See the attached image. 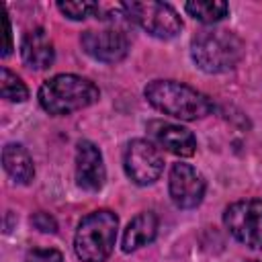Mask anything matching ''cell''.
I'll list each match as a JSON object with an SVG mask.
<instances>
[{
	"instance_id": "cell-1",
	"label": "cell",
	"mask_w": 262,
	"mask_h": 262,
	"mask_svg": "<svg viewBox=\"0 0 262 262\" xmlns=\"http://www.w3.org/2000/svg\"><path fill=\"white\" fill-rule=\"evenodd\" d=\"M143 94L156 111L180 121H196L213 111L207 94L176 80H154L143 88Z\"/></svg>"
},
{
	"instance_id": "cell-2",
	"label": "cell",
	"mask_w": 262,
	"mask_h": 262,
	"mask_svg": "<svg viewBox=\"0 0 262 262\" xmlns=\"http://www.w3.org/2000/svg\"><path fill=\"white\" fill-rule=\"evenodd\" d=\"M100 98L98 86L76 74H57L39 88V104L45 113L63 117L94 104Z\"/></svg>"
},
{
	"instance_id": "cell-3",
	"label": "cell",
	"mask_w": 262,
	"mask_h": 262,
	"mask_svg": "<svg viewBox=\"0 0 262 262\" xmlns=\"http://www.w3.org/2000/svg\"><path fill=\"white\" fill-rule=\"evenodd\" d=\"M242 53V39L227 29H203L190 41L192 61L207 74H221L235 68Z\"/></svg>"
},
{
	"instance_id": "cell-4",
	"label": "cell",
	"mask_w": 262,
	"mask_h": 262,
	"mask_svg": "<svg viewBox=\"0 0 262 262\" xmlns=\"http://www.w3.org/2000/svg\"><path fill=\"white\" fill-rule=\"evenodd\" d=\"M119 217L108 209L86 215L74 235V252L82 262H106L117 242Z\"/></svg>"
},
{
	"instance_id": "cell-5",
	"label": "cell",
	"mask_w": 262,
	"mask_h": 262,
	"mask_svg": "<svg viewBox=\"0 0 262 262\" xmlns=\"http://www.w3.org/2000/svg\"><path fill=\"white\" fill-rule=\"evenodd\" d=\"M123 14L156 39H172L182 31L178 12L166 2H123Z\"/></svg>"
},
{
	"instance_id": "cell-6",
	"label": "cell",
	"mask_w": 262,
	"mask_h": 262,
	"mask_svg": "<svg viewBox=\"0 0 262 262\" xmlns=\"http://www.w3.org/2000/svg\"><path fill=\"white\" fill-rule=\"evenodd\" d=\"M225 229L244 246L262 250V201L244 199L223 211Z\"/></svg>"
},
{
	"instance_id": "cell-7",
	"label": "cell",
	"mask_w": 262,
	"mask_h": 262,
	"mask_svg": "<svg viewBox=\"0 0 262 262\" xmlns=\"http://www.w3.org/2000/svg\"><path fill=\"white\" fill-rule=\"evenodd\" d=\"M123 168L131 182H135L137 186H147L162 176L164 158L154 141L133 139L123 151Z\"/></svg>"
},
{
	"instance_id": "cell-8",
	"label": "cell",
	"mask_w": 262,
	"mask_h": 262,
	"mask_svg": "<svg viewBox=\"0 0 262 262\" xmlns=\"http://www.w3.org/2000/svg\"><path fill=\"white\" fill-rule=\"evenodd\" d=\"M205 190H207V182L196 168L182 162L172 164L168 174V192L178 209L199 207L205 196Z\"/></svg>"
},
{
	"instance_id": "cell-9",
	"label": "cell",
	"mask_w": 262,
	"mask_h": 262,
	"mask_svg": "<svg viewBox=\"0 0 262 262\" xmlns=\"http://www.w3.org/2000/svg\"><path fill=\"white\" fill-rule=\"evenodd\" d=\"M82 49L96 61L117 63L125 59L129 51V39L121 29H102V31H84L80 35Z\"/></svg>"
},
{
	"instance_id": "cell-10",
	"label": "cell",
	"mask_w": 262,
	"mask_h": 262,
	"mask_svg": "<svg viewBox=\"0 0 262 262\" xmlns=\"http://www.w3.org/2000/svg\"><path fill=\"white\" fill-rule=\"evenodd\" d=\"M106 170L96 143L82 139L76 145V182L82 190L98 192L104 186Z\"/></svg>"
},
{
	"instance_id": "cell-11",
	"label": "cell",
	"mask_w": 262,
	"mask_h": 262,
	"mask_svg": "<svg viewBox=\"0 0 262 262\" xmlns=\"http://www.w3.org/2000/svg\"><path fill=\"white\" fill-rule=\"evenodd\" d=\"M147 131L158 145H162L166 151H170L174 156L190 158L196 151V137L186 127H180L174 123H164V121H151L147 125Z\"/></svg>"
},
{
	"instance_id": "cell-12",
	"label": "cell",
	"mask_w": 262,
	"mask_h": 262,
	"mask_svg": "<svg viewBox=\"0 0 262 262\" xmlns=\"http://www.w3.org/2000/svg\"><path fill=\"white\" fill-rule=\"evenodd\" d=\"M23 63L31 70H47L55 59V49L45 29H33L23 37L20 43Z\"/></svg>"
},
{
	"instance_id": "cell-13",
	"label": "cell",
	"mask_w": 262,
	"mask_h": 262,
	"mask_svg": "<svg viewBox=\"0 0 262 262\" xmlns=\"http://www.w3.org/2000/svg\"><path fill=\"white\" fill-rule=\"evenodd\" d=\"M158 235V217L151 211L135 215L123 231V252H135L151 244Z\"/></svg>"
},
{
	"instance_id": "cell-14",
	"label": "cell",
	"mask_w": 262,
	"mask_h": 262,
	"mask_svg": "<svg viewBox=\"0 0 262 262\" xmlns=\"http://www.w3.org/2000/svg\"><path fill=\"white\" fill-rule=\"evenodd\" d=\"M2 166L6 174L18 184H29L35 176L33 160L20 143H6L2 147Z\"/></svg>"
},
{
	"instance_id": "cell-15",
	"label": "cell",
	"mask_w": 262,
	"mask_h": 262,
	"mask_svg": "<svg viewBox=\"0 0 262 262\" xmlns=\"http://www.w3.org/2000/svg\"><path fill=\"white\" fill-rule=\"evenodd\" d=\"M184 10L194 20L205 23V25H213V23H219L221 18L227 16L229 6H227V2H221V0H192V2L184 4Z\"/></svg>"
},
{
	"instance_id": "cell-16",
	"label": "cell",
	"mask_w": 262,
	"mask_h": 262,
	"mask_svg": "<svg viewBox=\"0 0 262 262\" xmlns=\"http://www.w3.org/2000/svg\"><path fill=\"white\" fill-rule=\"evenodd\" d=\"M0 94L2 98L10 102H25L29 98V88L27 84L8 68L0 70Z\"/></svg>"
},
{
	"instance_id": "cell-17",
	"label": "cell",
	"mask_w": 262,
	"mask_h": 262,
	"mask_svg": "<svg viewBox=\"0 0 262 262\" xmlns=\"http://www.w3.org/2000/svg\"><path fill=\"white\" fill-rule=\"evenodd\" d=\"M57 10L61 12V14H66L68 18H72V20H84L86 16H92V14H96V10H98V4L96 2H74V0H70V2H57Z\"/></svg>"
},
{
	"instance_id": "cell-18",
	"label": "cell",
	"mask_w": 262,
	"mask_h": 262,
	"mask_svg": "<svg viewBox=\"0 0 262 262\" xmlns=\"http://www.w3.org/2000/svg\"><path fill=\"white\" fill-rule=\"evenodd\" d=\"M31 225H33L35 229L43 231V233H55V231H57L55 219H53L49 213H43V211H39V213H35V215L31 217Z\"/></svg>"
},
{
	"instance_id": "cell-19",
	"label": "cell",
	"mask_w": 262,
	"mask_h": 262,
	"mask_svg": "<svg viewBox=\"0 0 262 262\" xmlns=\"http://www.w3.org/2000/svg\"><path fill=\"white\" fill-rule=\"evenodd\" d=\"M31 260L33 262H61L63 258H61V254L57 250H43V248H39V250H33Z\"/></svg>"
},
{
	"instance_id": "cell-20",
	"label": "cell",
	"mask_w": 262,
	"mask_h": 262,
	"mask_svg": "<svg viewBox=\"0 0 262 262\" xmlns=\"http://www.w3.org/2000/svg\"><path fill=\"white\" fill-rule=\"evenodd\" d=\"M4 27H6V49H4V57L10 53V49H12V35H10V20H8V16H6V12H4Z\"/></svg>"
},
{
	"instance_id": "cell-21",
	"label": "cell",
	"mask_w": 262,
	"mask_h": 262,
	"mask_svg": "<svg viewBox=\"0 0 262 262\" xmlns=\"http://www.w3.org/2000/svg\"><path fill=\"white\" fill-rule=\"evenodd\" d=\"M246 262H258V260H246Z\"/></svg>"
}]
</instances>
